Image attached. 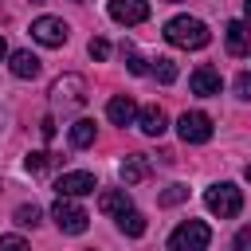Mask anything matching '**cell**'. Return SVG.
I'll return each instance as SVG.
<instances>
[{
  "label": "cell",
  "mask_w": 251,
  "mask_h": 251,
  "mask_svg": "<svg viewBox=\"0 0 251 251\" xmlns=\"http://www.w3.org/2000/svg\"><path fill=\"white\" fill-rule=\"evenodd\" d=\"M165 39H169L173 47L200 51V47H208L212 31H208V27H204V20H196V16H173V20L165 24Z\"/></svg>",
  "instance_id": "1"
},
{
  "label": "cell",
  "mask_w": 251,
  "mask_h": 251,
  "mask_svg": "<svg viewBox=\"0 0 251 251\" xmlns=\"http://www.w3.org/2000/svg\"><path fill=\"white\" fill-rule=\"evenodd\" d=\"M204 204H208V212H212V216L231 220V216H239V212H243V192H239L231 180H220V184H212V188L204 192Z\"/></svg>",
  "instance_id": "2"
},
{
  "label": "cell",
  "mask_w": 251,
  "mask_h": 251,
  "mask_svg": "<svg viewBox=\"0 0 251 251\" xmlns=\"http://www.w3.org/2000/svg\"><path fill=\"white\" fill-rule=\"evenodd\" d=\"M208 243H212V231L200 220H184L169 235V251H208Z\"/></svg>",
  "instance_id": "3"
},
{
  "label": "cell",
  "mask_w": 251,
  "mask_h": 251,
  "mask_svg": "<svg viewBox=\"0 0 251 251\" xmlns=\"http://www.w3.org/2000/svg\"><path fill=\"white\" fill-rule=\"evenodd\" d=\"M51 216H55L59 231H67V235H82V231L90 227V216H86V208H78L71 196H59V200L51 204Z\"/></svg>",
  "instance_id": "4"
},
{
  "label": "cell",
  "mask_w": 251,
  "mask_h": 251,
  "mask_svg": "<svg viewBox=\"0 0 251 251\" xmlns=\"http://www.w3.org/2000/svg\"><path fill=\"white\" fill-rule=\"evenodd\" d=\"M176 133H180V141H188V145H204V141L212 137V118L200 114V110H184L180 122H176Z\"/></svg>",
  "instance_id": "5"
},
{
  "label": "cell",
  "mask_w": 251,
  "mask_h": 251,
  "mask_svg": "<svg viewBox=\"0 0 251 251\" xmlns=\"http://www.w3.org/2000/svg\"><path fill=\"white\" fill-rule=\"evenodd\" d=\"M67 35H71V27H67L59 16H39V20L31 24V39L43 43V47H63Z\"/></svg>",
  "instance_id": "6"
},
{
  "label": "cell",
  "mask_w": 251,
  "mask_h": 251,
  "mask_svg": "<svg viewBox=\"0 0 251 251\" xmlns=\"http://www.w3.org/2000/svg\"><path fill=\"white\" fill-rule=\"evenodd\" d=\"M51 98L59 106H82L86 102V78L82 75H63L51 82Z\"/></svg>",
  "instance_id": "7"
},
{
  "label": "cell",
  "mask_w": 251,
  "mask_h": 251,
  "mask_svg": "<svg viewBox=\"0 0 251 251\" xmlns=\"http://www.w3.org/2000/svg\"><path fill=\"white\" fill-rule=\"evenodd\" d=\"M110 16L118 24H145L149 20V0H110Z\"/></svg>",
  "instance_id": "8"
},
{
  "label": "cell",
  "mask_w": 251,
  "mask_h": 251,
  "mask_svg": "<svg viewBox=\"0 0 251 251\" xmlns=\"http://www.w3.org/2000/svg\"><path fill=\"white\" fill-rule=\"evenodd\" d=\"M188 86H192V94L212 98V94H220V90H224V78H220V71H212V67H196V71H192V78H188Z\"/></svg>",
  "instance_id": "9"
},
{
  "label": "cell",
  "mask_w": 251,
  "mask_h": 251,
  "mask_svg": "<svg viewBox=\"0 0 251 251\" xmlns=\"http://www.w3.org/2000/svg\"><path fill=\"white\" fill-rule=\"evenodd\" d=\"M55 188H59V196H86V192H94L98 184H94V176L90 173H63L59 180H55Z\"/></svg>",
  "instance_id": "10"
},
{
  "label": "cell",
  "mask_w": 251,
  "mask_h": 251,
  "mask_svg": "<svg viewBox=\"0 0 251 251\" xmlns=\"http://www.w3.org/2000/svg\"><path fill=\"white\" fill-rule=\"evenodd\" d=\"M224 39H227V51L231 55H247L251 51V24L247 20H231L227 31H224Z\"/></svg>",
  "instance_id": "11"
},
{
  "label": "cell",
  "mask_w": 251,
  "mask_h": 251,
  "mask_svg": "<svg viewBox=\"0 0 251 251\" xmlns=\"http://www.w3.org/2000/svg\"><path fill=\"white\" fill-rule=\"evenodd\" d=\"M106 118H110L114 126H129V122L137 118L133 98H129V94H114V98H110V106H106Z\"/></svg>",
  "instance_id": "12"
},
{
  "label": "cell",
  "mask_w": 251,
  "mask_h": 251,
  "mask_svg": "<svg viewBox=\"0 0 251 251\" xmlns=\"http://www.w3.org/2000/svg\"><path fill=\"white\" fill-rule=\"evenodd\" d=\"M137 126H141V133L161 137V133L169 129V118H165V110H161V106H145V110H137Z\"/></svg>",
  "instance_id": "13"
},
{
  "label": "cell",
  "mask_w": 251,
  "mask_h": 251,
  "mask_svg": "<svg viewBox=\"0 0 251 251\" xmlns=\"http://www.w3.org/2000/svg\"><path fill=\"white\" fill-rule=\"evenodd\" d=\"M145 176H149V157L129 153V157L122 161V180H126V184H141Z\"/></svg>",
  "instance_id": "14"
},
{
  "label": "cell",
  "mask_w": 251,
  "mask_h": 251,
  "mask_svg": "<svg viewBox=\"0 0 251 251\" xmlns=\"http://www.w3.org/2000/svg\"><path fill=\"white\" fill-rule=\"evenodd\" d=\"M98 208H102L106 216H122V212H129L133 204H129V196H126V188H106V192L98 196Z\"/></svg>",
  "instance_id": "15"
},
{
  "label": "cell",
  "mask_w": 251,
  "mask_h": 251,
  "mask_svg": "<svg viewBox=\"0 0 251 251\" xmlns=\"http://www.w3.org/2000/svg\"><path fill=\"white\" fill-rule=\"evenodd\" d=\"M8 67H12L16 78H35V75H39V59H35L31 51H12V63H8Z\"/></svg>",
  "instance_id": "16"
},
{
  "label": "cell",
  "mask_w": 251,
  "mask_h": 251,
  "mask_svg": "<svg viewBox=\"0 0 251 251\" xmlns=\"http://www.w3.org/2000/svg\"><path fill=\"white\" fill-rule=\"evenodd\" d=\"M94 133H98L94 122H90V118H78V122L71 126V145H75V149H86V145H94Z\"/></svg>",
  "instance_id": "17"
},
{
  "label": "cell",
  "mask_w": 251,
  "mask_h": 251,
  "mask_svg": "<svg viewBox=\"0 0 251 251\" xmlns=\"http://www.w3.org/2000/svg\"><path fill=\"white\" fill-rule=\"evenodd\" d=\"M118 227H122L126 235H133V239H137V235H145V216L129 208V212H122V216H118Z\"/></svg>",
  "instance_id": "18"
},
{
  "label": "cell",
  "mask_w": 251,
  "mask_h": 251,
  "mask_svg": "<svg viewBox=\"0 0 251 251\" xmlns=\"http://www.w3.org/2000/svg\"><path fill=\"white\" fill-rule=\"evenodd\" d=\"M149 63H153L149 71L157 75V82H173V78H176V63H173L169 55H157V59H149Z\"/></svg>",
  "instance_id": "19"
},
{
  "label": "cell",
  "mask_w": 251,
  "mask_h": 251,
  "mask_svg": "<svg viewBox=\"0 0 251 251\" xmlns=\"http://www.w3.org/2000/svg\"><path fill=\"white\" fill-rule=\"evenodd\" d=\"M55 165V153H47V149H39V153H27V169L31 173H47Z\"/></svg>",
  "instance_id": "20"
},
{
  "label": "cell",
  "mask_w": 251,
  "mask_h": 251,
  "mask_svg": "<svg viewBox=\"0 0 251 251\" xmlns=\"http://www.w3.org/2000/svg\"><path fill=\"white\" fill-rule=\"evenodd\" d=\"M16 224H20V227H35V224H39V208H35V204H20V208H16Z\"/></svg>",
  "instance_id": "21"
},
{
  "label": "cell",
  "mask_w": 251,
  "mask_h": 251,
  "mask_svg": "<svg viewBox=\"0 0 251 251\" xmlns=\"http://www.w3.org/2000/svg\"><path fill=\"white\" fill-rule=\"evenodd\" d=\"M184 196H188V188H184V184H169V188L161 192V204H165V208H173V204H180Z\"/></svg>",
  "instance_id": "22"
},
{
  "label": "cell",
  "mask_w": 251,
  "mask_h": 251,
  "mask_svg": "<svg viewBox=\"0 0 251 251\" xmlns=\"http://www.w3.org/2000/svg\"><path fill=\"white\" fill-rule=\"evenodd\" d=\"M122 55H126V67H129L133 75H145V71H149V67H145V59H141L133 47H122Z\"/></svg>",
  "instance_id": "23"
},
{
  "label": "cell",
  "mask_w": 251,
  "mask_h": 251,
  "mask_svg": "<svg viewBox=\"0 0 251 251\" xmlns=\"http://www.w3.org/2000/svg\"><path fill=\"white\" fill-rule=\"evenodd\" d=\"M86 51H90V59H106V55H110V43H106V39H90Z\"/></svg>",
  "instance_id": "24"
},
{
  "label": "cell",
  "mask_w": 251,
  "mask_h": 251,
  "mask_svg": "<svg viewBox=\"0 0 251 251\" xmlns=\"http://www.w3.org/2000/svg\"><path fill=\"white\" fill-rule=\"evenodd\" d=\"M0 251H27V243L20 235H0Z\"/></svg>",
  "instance_id": "25"
},
{
  "label": "cell",
  "mask_w": 251,
  "mask_h": 251,
  "mask_svg": "<svg viewBox=\"0 0 251 251\" xmlns=\"http://www.w3.org/2000/svg\"><path fill=\"white\" fill-rule=\"evenodd\" d=\"M231 251H251V227H243V231L235 235V243H231Z\"/></svg>",
  "instance_id": "26"
},
{
  "label": "cell",
  "mask_w": 251,
  "mask_h": 251,
  "mask_svg": "<svg viewBox=\"0 0 251 251\" xmlns=\"http://www.w3.org/2000/svg\"><path fill=\"white\" fill-rule=\"evenodd\" d=\"M235 90H239V98H251V75H239L235 78Z\"/></svg>",
  "instance_id": "27"
},
{
  "label": "cell",
  "mask_w": 251,
  "mask_h": 251,
  "mask_svg": "<svg viewBox=\"0 0 251 251\" xmlns=\"http://www.w3.org/2000/svg\"><path fill=\"white\" fill-rule=\"evenodd\" d=\"M39 133L51 141V137H55V122H51V118H43V122H39Z\"/></svg>",
  "instance_id": "28"
},
{
  "label": "cell",
  "mask_w": 251,
  "mask_h": 251,
  "mask_svg": "<svg viewBox=\"0 0 251 251\" xmlns=\"http://www.w3.org/2000/svg\"><path fill=\"white\" fill-rule=\"evenodd\" d=\"M243 12H247V24H251V0H243Z\"/></svg>",
  "instance_id": "29"
},
{
  "label": "cell",
  "mask_w": 251,
  "mask_h": 251,
  "mask_svg": "<svg viewBox=\"0 0 251 251\" xmlns=\"http://www.w3.org/2000/svg\"><path fill=\"white\" fill-rule=\"evenodd\" d=\"M4 55H8V47H4V39H0V59H4Z\"/></svg>",
  "instance_id": "30"
},
{
  "label": "cell",
  "mask_w": 251,
  "mask_h": 251,
  "mask_svg": "<svg viewBox=\"0 0 251 251\" xmlns=\"http://www.w3.org/2000/svg\"><path fill=\"white\" fill-rule=\"evenodd\" d=\"M243 176H247V180H251V165H247V169H243Z\"/></svg>",
  "instance_id": "31"
},
{
  "label": "cell",
  "mask_w": 251,
  "mask_h": 251,
  "mask_svg": "<svg viewBox=\"0 0 251 251\" xmlns=\"http://www.w3.org/2000/svg\"><path fill=\"white\" fill-rule=\"evenodd\" d=\"M78 4H86V0H78Z\"/></svg>",
  "instance_id": "32"
}]
</instances>
